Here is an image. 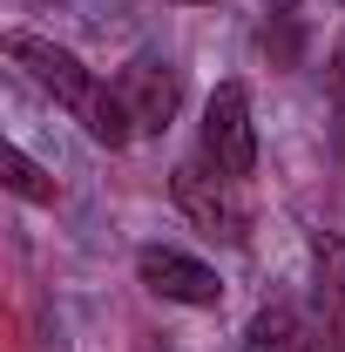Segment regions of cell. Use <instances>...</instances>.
Returning a JSON list of instances; mask_svg holds the SVG:
<instances>
[{
  "mask_svg": "<svg viewBox=\"0 0 345 352\" xmlns=\"http://www.w3.org/2000/svg\"><path fill=\"white\" fill-rule=\"evenodd\" d=\"M135 278L156 292V298H170V305H223V278H216L203 258H190V251H176V244H142L135 251Z\"/></svg>",
  "mask_w": 345,
  "mask_h": 352,
  "instance_id": "cell-5",
  "label": "cell"
},
{
  "mask_svg": "<svg viewBox=\"0 0 345 352\" xmlns=\"http://www.w3.org/2000/svg\"><path fill=\"white\" fill-rule=\"evenodd\" d=\"M7 54L27 68V82L41 88V95H54V102L82 122L88 142L122 149V142L135 135V122H129V109H122V95H115V82H102L95 68H82V54L41 41V34H27V28H14V34H7Z\"/></svg>",
  "mask_w": 345,
  "mask_h": 352,
  "instance_id": "cell-1",
  "label": "cell"
},
{
  "mask_svg": "<svg viewBox=\"0 0 345 352\" xmlns=\"http://www.w3.org/2000/svg\"><path fill=\"white\" fill-rule=\"evenodd\" d=\"M0 183H7L14 197H27V204H54V176H47L21 142H7V149H0Z\"/></svg>",
  "mask_w": 345,
  "mask_h": 352,
  "instance_id": "cell-8",
  "label": "cell"
},
{
  "mask_svg": "<svg viewBox=\"0 0 345 352\" xmlns=\"http://www.w3.org/2000/svg\"><path fill=\"white\" fill-rule=\"evenodd\" d=\"M203 156L237 183L258 170V122H251L244 82H216V95L203 102Z\"/></svg>",
  "mask_w": 345,
  "mask_h": 352,
  "instance_id": "cell-3",
  "label": "cell"
},
{
  "mask_svg": "<svg viewBox=\"0 0 345 352\" xmlns=\"http://www.w3.org/2000/svg\"><path fill=\"white\" fill-rule=\"evenodd\" d=\"M332 102H339V122H345V47L332 54Z\"/></svg>",
  "mask_w": 345,
  "mask_h": 352,
  "instance_id": "cell-10",
  "label": "cell"
},
{
  "mask_svg": "<svg viewBox=\"0 0 345 352\" xmlns=\"http://www.w3.org/2000/svg\"><path fill=\"white\" fill-rule=\"evenodd\" d=\"M115 95H122V109H129L135 135H163L176 122V102H183V75H176V61L163 54H129L122 68H115Z\"/></svg>",
  "mask_w": 345,
  "mask_h": 352,
  "instance_id": "cell-4",
  "label": "cell"
},
{
  "mask_svg": "<svg viewBox=\"0 0 345 352\" xmlns=\"http://www.w3.org/2000/svg\"><path fill=\"white\" fill-rule=\"evenodd\" d=\"M244 352H311V325L291 305H264L244 325Z\"/></svg>",
  "mask_w": 345,
  "mask_h": 352,
  "instance_id": "cell-6",
  "label": "cell"
},
{
  "mask_svg": "<svg viewBox=\"0 0 345 352\" xmlns=\"http://www.w3.org/2000/svg\"><path fill=\"white\" fill-rule=\"evenodd\" d=\"M170 190H176V210L197 223V230H210L223 244H244L251 210H244V197H237V176H223L210 156H203V163H176Z\"/></svg>",
  "mask_w": 345,
  "mask_h": 352,
  "instance_id": "cell-2",
  "label": "cell"
},
{
  "mask_svg": "<svg viewBox=\"0 0 345 352\" xmlns=\"http://www.w3.org/2000/svg\"><path fill=\"white\" fill-rule=\"evenodd\" d=\"M311 264H318V305H325V318H339L345 311V237L318 230L311 237Z\"/></svg>",
  "mask_w": 345,
  "mask_h": 352,
  "instance_id": "cell-7",
  "label": "cell"
},
{
  "mask_svg": "<svg viewBox=\"0 0 345 352\" xmlns=\"http://www.w3.org/2000/svg\"><path fill=\"white\" fill-rule=\"evenodd\" d=\"M264 54H271L278 68H298V7H271V21H264Z\"/></svg>",
  "mask_w": 345,
  "mask_h": 352,
  "instance_id": "cell-9",
  "label": "cell"
},
{
  "mask_svg": "<svg viewBox=\"0 0 345 352\" xmlns=\"http://www.w3.org/2000/svg\"><path fill=\"white\" fill-rule=\"evenodd\" d=\"M183 7H203V0H183Z\"/></svg>",
  "mask_w": 345,
  "mask_h": 352,
  "instance_id": "cell-11",
  "label": "cell"
}]
</instances>
